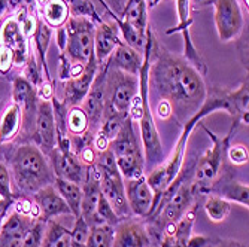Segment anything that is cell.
<instances>
[{
  "instance_id": "obj_4",
  "label": "cell",
  "mask_w": 249,
  "mask_h": 247,
  "mask_svg": "<svg viewBox=\"0 0 249 247\" xmlns=\"http://www.w3.org/2000/svg\"><path fill=\"white\" fill-rule=\"evenodd\" d=\"M203 130H205L208 132V136L211 137L212 148H209L200 156L193 170V182L197 188V192L201 195L208 192L212 182L218 177L221 167L225 161V149H227L230 139H231V134H233V130H230L227 136L221 139L209 128L203 127Z\"/></svg>"
},
{
  "instance_id": "obj_5",
  "label": "cell",
  "mask_w": 249,
  "mask_h": 247,
  "mask_svg": "<svg viewBox=\"0 0 249 247\" xmlns=\"http://www.w3.org/2000/svg\"><path fill=\"white\" fill-rule=\"evenodd\" d=\"M139 93V79L138 76L121 72L112 67L107 60L106 70V104L121 116H130V109L133 100Z\"/></svg>"
},
{
  "instance_id": "obj_40",
  "label": "cell",
  "mask_w": 249,
  "mask_h": 247,
  "mask_svg": "<svg viewBox=\"0 0 249 247\" xmlns=\"http://www.w3.org/2000/svg\"><path fill=\"white\" fill-rule=\"evenodd\" d=\"M213 243L215 240L206 235H191L188 238L187 247H211Z\"/></svg>"
},
{
  "instance_id": "obj_49",
  "label": "cell",
  "mask_w": 249,
  "mask_h": 247,
  "mask_svg": "<svg viewBox=\"0 0 249 247\" xmlns=\"http://www.w3.org/2000/svg\"><path fill=\"white\" fill-rule=\"evenodd\" d=\"M35 2H36V6H39V8H43L45 5H47V3L50 2V0H35Z\"/></svg>"
},
{
  "instance_id": "obj_29",
  "label": "cell",
  "mask_w": 249,
  "mask_h": 247,
  "mask_svg": "<svg viewBox=\"0 0 249 247\" xmlns=\"http://www.w3.org/2000/svg\"><path fill=\"white\" fill-rule=\"evenodd\" d=\"M88 116L85 110L81 106H72L67 109V116H66V127L67 132H71L72 136H82L88 131Z\"/></svg>"
},
{
  "instance_id": "obj_27",
  "label": "cell",
  "mask_w": 249,
  "mask_h": 247,
  "mask_svg": "<svg viewBox=\"0 0 249 247\" xmlns=\"http://www.w3.org/2000/svg\"><path fill=\"white\" fill-rule=\"evenodd\" d=\"M40 247H71V230L54 219L47 222Z\"/></svg>"
},
{
  "instance_id": "obj_3",
  "label": "cell",
  "mask_w": 249,
  "mask_h": 247,
  "mask_svg": "<svg viewBox=\"0 0 249 247\" xmlns=\"http://www.w3.org/2000/svg\"><path fill=\"white\" fill-rule=\"evenodd\" d=\"M11 174L17 188L24 194H35L55 182V174L47 155L33 143L15 149L11 158Z\"/></svg>"
},
{
  "instance_id": "obj_17",
  "label": "cell",
  "mask_w": 249,
  "mask_h": 247,
  "mask_svg": "<svg viewBox=\"0 0 249 247\" xmlns=\"http://www.w3.org/2000/svg\"><path fill=\"white\" fill-rule=\"evenodd\" d=\"M33 201L37 204L39 212H40L39 219L45 223L63 214H72L69 206L66 204V201L58 194L54 185H48L39 189L37 192H35Z\"/></svg>"
},
{
  "instance_id": "obj_21",
  "label": "cell",
  "mask_w": 249,
  "mask_h": 247,
  "mask_svg": "<svg viewBox=\"0 0 249 247\" xmlns=\"http://www.w3.org/2000/svg\"><path fill=\"white\" fill-rule=\"evenodd\" d=\"M142 58H143V54L138 52L134 48L128 47L127 43L121 42L114 49L112 55L109 57V64L121 72L138 76L139 69L142 66Z\"/></svg>"
},
{
  "instance_id": "obj_10",
  "label": "cell",
  "mask_w": 249,
  "mask_h": 247,
  "mask_svg": "<svg viewBox=\"0 0 249 247\" xmlns=\"http://www.w3.org/2000/svg\"><path fill=\"white\" fill-rule=\"evenodd\" d=\"M208 195H218L224 199L230 201V203H237L242 207H245L248 210L249 207V186L248 183H242L234 179L233 170L225 164H222L221 171L218 174V177L212 182V185L209 186Z\"/></svg>"
},
{
  "instance_id": "obj_46",
  "label": "cell",
  "mask_w": 249,
  "mask_h": 247,
  "mask_svg": "<svg viewBox=\"0 0 249 247\" xmlns=\"http://www.w3.org/2000/svg\"><path fill=\"white\" fill-rule=\"evenodd\" d=\"M215 0H190V8L191 11H198L208 6H213Z\"/></svg>"
},
{
  "instance_id": "obj_18",
  "label": "cell",
  "mask_w": 249,
  "mask_h": 247,
  "mask_svg": "<svg viewBox=\"0 0 249 247\" xmlns=\"http://www.w3.org/2000/svg\"><path fill=\"white\" fill-rule=\"evenodd\" d=\"M123 42L120 36L118 26L115 21H102L96 24L94 30V57L99 64H103L109 60L114 49Z\"/></svg>"
},
{
  "instance_id": "obj_20",
  "label": "cell",
  "mask_w": 249,
  "mask_h": 247,
  "mask_svg": "<svg viewBox=\"0 0 249 247\" xmlns=\"http://www.w3.org/2000/svg\"><path fill=\"white\" fill-rule=\"evenodd\" d=\"M12 100L22 110V119H30L36 116V109L39 99L36 96V88L24 78L17 76L12 81Z\"/></svg>"
},
{
  "instance_id": "obj_28",
  "label": "cell",
  "mask_w": 249,
  "mask_h": 247,
  "mask_svg": "<svg viewBox=\"0 0 249 247\" xmlns=\"http://www.w3.org/2000/svg\"><path fill=\"white\" fill-rule=\"evenodd\" d=\"M203 209H205L208 217L212 222L219 223V222H224L229 217V214L231 212V203L227 199L218 197V195L209 194V197L205 201V204H203Z\"/></svg>"
},
{
  "instance_id": "obj_7",
  "label": "cell",
  "mask_w": 249,
  "mask_h": 247,
  "mask_svg": "<svg viewBox=\"0 0 249 247\" xmlns=\"http://www.w3.org/2000/svg\"><path fill=\"white\" fill-rule=\"evenodd\" d=\"M176 11H178V18L179 22L178 26L169 29L166 34L172 33H180L184 39V58L194 67V69L205 76L208 73V66L206 61L200 54V51L196 48V45L193 42L190 27L193 24V16H191V8H190V0H176Z\"/></svg>"
},
{
  "instance_id": "obj_23",
  "label": "cell",
  "mask_w": 249,
  "mask_h": 247,
  "mask_svg": "<svg viewBox=\"0 0 249 247\" xmlns=\"http://www.w3.org/2000/svg\"><path fill=\"white\" fill-rule=\"evenodd\" d=\"M121 19L131 24L142 36H146V30L149 27L146 0H128V3L121 15Z\"/></svg>"
},
{
  "instance_id": "obj_32",
  "label": "cell",
  "mask_w": 249,
  "mask_h": 247,
  "mask_svg": "<svg viewBox=\"0 0 249 247\" xmlns=\"http://www.w3.org/2000/svg\"><path fill=\"white\" fill-rule=\"evenodd\" d=\"M91 227L85 222V219L79 214L75 217V225L71 230V247H85Z\"/></svg>"
},
{
  "instance_id": "obj_6",
  "label": "cell",
  "mask_w": 249,
  "mask_h": 247,
  "mask_svg": "<svg viewBox=\"0 0 249 247\" xmlns=\"http://www.w3.org/2000/svg\"><path fill=\"white\" fill-rule=\"evenodd\" d=\"M67 43L64 55L72 64H87L94 55V30L96 22L84 16H71L64 24Z\"/></svg>"
},
{
  "instance_id": "obj_42",
  "label": "cell",
  "mask_w": 249,
  "mask_h": 247,
  "mask_svg": "<svg viewBox=\"0 0 249 247\" xmlns=\"http://www.w3.org/2000/svg\"><path fill=\"white\" fill-rule=\"evenodd\" d=\"M71 66L72 63L67 60V57L64 54H60V69H58V78L66 82L69 79V75H71Z\"/></svg>"
},
{
  "instance_id": "obj_15",
  "label": "cell",
  "mask_w": 249,
  "mask_h": 247,
  "mask_svg": "<svg viewBox=\"0 0 249 247\" xmlns=\"http://www.w3.org/2000/svg\"><path fill=\"white\" fill-rule=\"evenodd\" d=\"M99 69V63L96 60V57L93 55L88 60V63L85 64L84 72L76 76V78H69L64 82V96H63V103L67 107L72 106H79L82 103V100L85 99L89 86H91L96 73Z\"/></svg>"
},
{
  "instance_id": "obj_30",
  "label": "cell",
  "mask_w": 249,
  "mask_h": 247,
  "mask_svg": "<svg viewBox=\"0 0 249 247\" xmlns=\"http://www.w3.org/2000/svg\"><path fill=\"white\" fill-rule=\"evenodd\" d=\"M85 247H114V227L105 223L91 227Z\"/></svg>"
},
{
  "instance_id": "obj_37",
  "label": "cell",
  "mask_w": 249,
  "mask_h": 247,
  "mask_svg": "<svg viewBox=\"0 0 249 247\" xmlns=\"http://www.w3.org/2000/svg\"><path fill=\"white\" fill-rule=\"evenodd\" d=\"M14 66V54L9 48L0 47V73L6 75Z\"/></svg>"
},
{
  "instance_id": "obj_9",
  "label": "cell",
  "mask_w": 249,
  "mask_h": 247,
  "mask_svg": "<svg viewBox=\"0 0 249 247\" xmlns=\"http://www.w3.org/2000/svg\"><path fill=\"white\" fill-rule=\"evenodd\" d=\"M33 125V145H36L45 155H48L57 146V127L51 101L39 100Z\"/></svg>"
},
{
  "instance_id": "obj_44",
  "label": "cell",
  "mask_w": 249,
  "mask_h": 247,
  "mask_svg": "<svg viewBox=\"0 0 249 247\" xmlns=\"http://www.w3.org/2000/svg\"><path fill=\"white\" fill-rule=\"evenodd\" d=\"M55 40H57V47L60 54H64L66 49V43H67V33H66V27H58L57 33H55Z\"/></svg>"
},
{
  "instance_id": "obj_48",
  "label": "cell",
  "mask_w": 249,
  "mask_h": 247,
  "mask_svg": "<svg viewBox=\"0 0 249 247\" xmlns=\"http://www.w3.org/2000/svg\"><path fill=\"white\" fill-rule=\"evenodd\" d=\"M9 14L8 8V0H0V18H3Z\"/></svg>"
},
{
  "instance_id": "obj_12",
  "label": "cell",
  "mask_w": 249,
  "mask_h": 247,
  "mask_svg": "<svg viewBox=\"0 0 249 247\" xmlns=\"http://www.w3.org/2000/svg\"><path fill=\"white\" fill-rule=\"evenodd\" d=\"M125 198L131 214L136 217L146 219L152 213L154 194L151 186L148 185L146 176L142 174L136 179H127L124 181Z\"/></svg>"
},
{
  "instance_id": "obj_43",
  "label": "cell",
  "mask_w": 249,
  "mask_h": 247,
  "mask_svg": "<svg viewBox=\"0 0 249 247\" xmlns=\"http://www.w3.org/2000/svg\"><path fill=\"white\" fill-rule=\"evenodd\" d=\"M157 116L160 118V119H169L172 115H173V109H172V106H170V103L169 101H166V100H161L160 103H158V106H157Z\"/></svg>"
},
{
  "instance_id": "obj_8",
  "label": "cell",
  "mask_w": 249,
  "mask_h": 247,
  "mask_svg": "<svg viewBox=\"0 0 249 247\" xmlns=\"http://www.w3.org/2000/svg\"><path fill=\"white\" fill-rule=\"evenodd\" d=\"M215 26L221 42L236 40L245 29L239 0H215Z\"/></svg>"
},
{
  "instance_id": "obj_16",
  "label": "cell",
  "mask_w": 249,
  "mask_h": 247,
  "mask_svg": "<svg viewBox=\"0 0 249 247\" xmlns=\"http://www.w3.org/2000/svg\"><path fill=\"white\" fill-rule=\"evenodd\" d=\"M110 149L114 152L115 158H136V160H143V149L141 146V137L134 131V121L128 116L115 139L110 142Z\"/></svg>"
},
{
  "instance_id": "obj_1",
  "label": "cell",
  "mask_w": 249,
  "mask_h": 247,
  "mask_svg": "<svg viewBox=\"0 0 249 247\" xmlns=\"http://www.w3.org/2000/svg\"><path fill=\"white\" fill-rule=\"evenodd\" d=\"M149 86L170 103L175 114L191 116L200 109L208 88L203 76L184 58L161 47L154 37L149 66Z\"/></svg>"
},
{
  "instance_id": "obj_31",
  "label": "cell",
  "mask_w": 249,
  "mask_h": 247,
  "mask_svg": "<svg viewBox=\"0 0 249 247\" xmlns=\"http://www.w3.org/2000/svg\"><path fill=\"white\" fill-rule=\"evenodd\" d=\"M118 222H121V219L118 217L115 210L112 209V206L109 204V201L100 194L97 206H96L94 219H93V227L94 225H103V223H105V225L115 227Z\"/></svg>"
},
{
  "instance_id": "obj_50",
  "label": "cell",
  "mask_w": 249,
  "mask_h": 247,
  "mask_svg": "<svg viewBox=\"0 0 249 247\" xmlns=\"http://www.w3.org/2000/svg\"><path fill=\"white\" fill-rule=\"evenodd\" d=\"M0 227H2V222H0Z\"/></svg>"
},
{
  "instance_id": "obj_13",
  "label": "cell",
  "mask_w": 249,
  "mask_h": 247,
  "mask_svg": "<svg viewBox=\"0 0 249 247\" xmlns=\"http://www.w3.org/2000/svg\"><path fill=\"white\" fill-rule=\"evenodd\" d=\"M114 247H152L146 222L124 219L114 227Z\"/></svg>"
},
{
  "instance_id": "obj_35",
  "label": "cell",
  "mask_w": 249,
  "mask_h": 247,
  "mask_svg": "<svg viewBox=\"0 0 249 247\" xmlns=\"http://www.w3.org/2000/svg\"><path fill=\"white\" fill-rule=\"evenodd\" d=\"M249 160L248 146L245 145H230L225 149V161H230L231 165H245Z\"/></svg>"
},
{
  "instance_id": "obj_25",
  "label": "cell",
  "mask_w": 249,
  "mask_h": 247,
  "mask_svg": "<svg viewBox=\"0 0 249 247\" xmlns=\"http://www.w3.org/2000/svg\"><path fill=\"white\" fill-rule=\"evenodd\" d=\"M40 15L45 24L51 29H58L71 18V11L64 0H50L43 8H40Z\"/></svg>"
},
{
  "instance_id": "obj_2",
  "label": "cell",
  "mask_w": 249,
  "mask_h": 247,
  "mask_svg": "<svg viewBox=\"0 0 249 247\" xmlns=\"http://www.w3.org/2000/svg\"><path fill=\"white\" fill-rule=\"evenodd\" d=\"M154 37L155 36H154L151 27H148L142 66L138 73L139 93L133 100V104L130 109V118L133 121H139L145 163L152 164L155 168L157 165H160L163 163L164 155H163V145H161L160 136H158L154 115L151 112V104H149V66H151V51H152Z\"/></svg>"
},
{
  "instance_id": "obj_41",
  "label": "cell",
  "mask_w": 249,
  "mask_h": 247,
  "mask_svg": "<svg viewBox=\"0 0 249 247\" xmlns=\"http://www.w3.org/2000/svg\"><path fill=\"white\" fill-rule=\"evenodd\" d=\"M103 2L118 18H121V15H123V12L128 3V0H103Z\"/></svg>"
},
{
  "instance_id": "obj_26",
  "label": "cell",
  "mask_w": 249,
  "mask_h": 247,
  "mask_svg": "<svg viewBox=\"0 0 249 247\" xmlns=\"http://www.w3.org/2000/svg\"><path fill=\"white\" fill-rule=\"evenodd\" d=\"M55 189L58 191V194L63 197V199L66 201V204L69 206L72 216L78 217L81 214V201H82V186L72 183L69 181H64V179H58L55 177L54 182Z\"/></svg>"
},
{
  "instance_id": "obj_39",
  "label": "cell",
  "mask_w": 249,
  "mask_h": 247,
  "mask_svg": "<svg viewBox=\"0 0 249 247\" xmlns=\"http://www.w3.org/2000/svg\"><path fill=\"white\" fill-rule=\"evenodd\" d=\"M239 43H237V49H239V55H240V61L243 64V67L248 70V30L240 33V36L236 39Z\"/></svg>"
},
{
  "instance_id": "obj_33",
  "label": "cell",
  "mask_w": 249,
  "mask_h": 247,
  "mask_svg": "<svg viewBox=\"0 0 249 247\" xmlns=\"http://www.w3.org/2000/svg\"><path fill=\"white\" fill-rule=\"evenodd\" d=\"M37 57L35 54V51L30 49L29 52V57H27V61L24 64V78L35 86L37 88L42 81H43V76H42V69H40V64L37 63Z\"/></svg>"
},
{
  "instance_id": "obj_36",
  "label": "cell",
  "mask_w": 249,
  "mask_h": 247,
  "mask_svg": "<svg viewBox=\"0 0 249 247\" xmlns=\"http://www.w3.org/2000/svg\"><path fill=\"white\" fill-rule=\"evenodd\" d=\"M0 198L11 201H15V194L12 191V183H11V170L5 163L0 161Z\"/></svg>"
},
{
  "instance_id": "obj_19",
  "label": "cell",
  "mask_w": 249,
  "mask_h": 247,
  "mask_svg": "<svg viewBox=\"0 0 249 247\" xmlns=\"http://www.w3.org/2000/svg\"><path fill=\"white\" fill-rule=\"evenodd\" d=\"M36 219L19 214L15 210L2 222L0 227V247H21L27 231Z\"/></svg>"
},
{
  "instance_id": "obj_24",
  "label": "cell",
  "mask_w": 249,
  "mask_h": 247,
  "mask_svg": "<svg viewBox=\"0 0 249 247\" xmlns=\"http://www.w3.org/2000/svg\"><path fill=\"white\" fill-rule=\"evenodd\" d=\"M22 124V110L19 106L12 103L5 112L0 121V145L11 142L17 137Z\"/></svg>"
},
{
  "instance_id": "obj_22",
  "label": "cell",
  "mask_w": 249,
  "mask_h": 247,
  "mask_svg": "<svg viewBox=\"0 0 249 247\" xmlns=\"http://www.w3.org/2000/svg\"><path fill=\"white\" fill-rule=\"evenodd\" d=\"M51 36H53V30L50 26H47L43 22L42 18H39L37 21V27L35 30V34L32 36L33 39V48H35V54L39 60L42 73L45 75V79L51 81V75H50V69H48V63H47V52H48V47L51 43Z\"/></svg>"
},
{
  "instance_id": "obj_14",
  "label": "cell",
  "mask_w": 249,
  "mask_h": 247,
  "mask_svg": "<svg viewBox=\"0 0 249 247\" xmlns=\"http://www.w3.org/2000/svg\"><path fill=\"white\" fill-rule=\"evenodd\" d=\"M0 42H2V47L12 51L14 66L24 67L30 52V42L22 33L21 24L14 16H9L3 22L2 30H0Z\"/></svg>"
},
{
  "instance_id": "obj_38",
  "label": "cell",
  "mask_w": 249,
  "mask_h": 247,
  "mask_svg": "<svg viewBox=\"0 0 249 247\" xmlns=\"http://www.w3.org/2000/svg\"><path fill=\"white\" fill-rule=\"evenodd\" d=\"M36 96L39 100L43 101H51L55 96H54V88H53V82L51 81H42V83L36 88Z\"/></svg>"
},
{
  "instance_id": "obj_34",
  "label": "cell",
  "mask_w": 249,
  "mask_h": 247,
  "mask_svg": "<svg viewBox=\"0 0 249 247\" xmlns=\"http://www.w3.org/2000/svg\"><path fill=\"white\" fill-rule=\"evenodd\" d=\"M45 227H47V223L42 222L40 219H36L30 230L27 231L24 240H22L21 247H40L45 234Z\"/></svg>"
},
{
  "instance_id": "obj_45",
  "label": "cell",
  "mask_w": 249,
  "mask_h": 247,
  "mask_svg": "<svg viewBox=\"0 0 249 247\" xmlns=\"http://www.w3.org/2000/svg\"><path fill=\"white\" fill-rule=\"evenodd\" d=\"M211 247H248V246L237 240H215V243Z\"/></svg>"
},
{
  "instance_id": "obj_47",
  "label": "cell",
  "mask_w": 249,
  "mask_h": 247,
  "mask_svg": "<svg viewBox=\"0 0 249 247\" xmlns=\"http://www.w3.org/2000/svg\"><path fill=\"white\" fill-rule=\"evenodd\" d=\"M11 206H12L11 201H6V199L0 198V222H3V219L6 217L8 209H11Z\"/></svg>"
},
{
  "instance_id": "obj_11",
  "label": "cell",
  "mask_w": 249,
  "mask_h": 247,
  "mask_svg": "<svg viewBox=\"0 0 249 247\" xmlns=\"http://www.w3.org/2000/svg\"><path fill=\"white\" fill-rule=\"evenodd\" d=\"M47 158L50 161V165L58 179H64L72 183H76L79 186L84 185L87 177V165L82 164V161L78 158V155L73 152H61L60 149L54 148Z\"/></svg>"
}]
</instances>
